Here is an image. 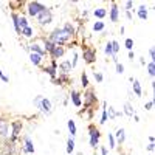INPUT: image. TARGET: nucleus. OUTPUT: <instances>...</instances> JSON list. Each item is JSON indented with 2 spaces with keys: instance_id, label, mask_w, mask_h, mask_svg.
<instances>
[{
  "instance_id": "f257e3e1",
  "label": "nucleus",
  "mask_w": 155,
  "mask_h": 155,
  "mask_svg": "<svg viewBox=\"0 0 155 155\" xmlns=\"http://www.w3.org/2000/svg\"><path fill=\"white\" fill-rule=\"evenodd\" d=\"M47 39L50 42H53L54 45H59V47H68V45H71V44H74V39L64 30L62 27H56V28H53L48 34H47Z\"/></svg>"
},
{
  "instance_id": "f03ea898",
  "label": "nucleus",
  "mask_w": 155,
  "mask_h": 155,
  "mask_svg": "<svg viewBox=\"0 0 155 155\" xmlns=\"http://www.w3.org/2000/svg\"><path fill=\"white\" fill-rule=\"evenodd\" d=\"M33 106L37 109V112L41 113L42 116H50L51 113L54 112V106H53V102H51V99H48V98H45L42 95L34 96Z\"/></svg>"
},
{
  "instance_id": "7ed1b4c3",
  "label": "nucleus",
  "mask_w": 155,
  "mask_h": 155,
  "mask_svg": "<svg viewBox=\"0 0 155 155\" xmlns=\"http://www.w3.org/2000/svg\"><path fill=\"white\" fill-rule=\"evenodd\" d=\"M98 96H96V92H95V88L92 87H88L84 90V93H82V104H84V109H93L96 110L98 107Z\"/></svg>"
},
{
  "instance_id": "20e7f679",
  "label": "nucleus",
  "mask_w": 155,
  "mask_h": 155,
  "mask_svg": "<svg viewBox=\"0 0 155 155\" xmlns=\"http://www.w3.org/2000/svg\"><path fill=\"white\" fill-rule=\"evenodd\" d=\"M87 135H88V144H90V147H92V149H98L101 137H102L99 127H96V124H88Z\"/></svg>"
},
{
  "instance_id": "39448f33",
  "label": "nucleus",
  "mask_w": 155,
  "mask_h": 155,
  "mask_svg": "<svg viewBox=\"0 0 155 155\" xmlns=\"http://www.w3.org/2000/svg\"><path fill=\"white\" fill-rule=\"evenodd\" d=\"M45 8H47L45 3L36 2V0L34 2H27L25 3V12H27V17H33V19H36Z\"/></svg>"
},
{
  "instance_id": "423d86ee",
  "label": "nucleus",
  "mask_w": 155,
  "mask_h": 155,
  "mask_svg": "<svg viewBox=\"0 0 155 155\" xmlns=\"http://www.w3.org/2000/svg\"><path fill=\"white\" fill-rule=\"evenodd\" d=\"M22 130H23V123L20 120H16V121L9 123V138H8V141L16 144L17 140H20Z\"/></svg>"
},
{
  "instance_id": "0eeeda50",
  "label": "nucleus",
  "mask_w": 155,
  "mask_h": 155,
  "mask_svg": "<svg viewBox=\"0 0 155 155\" xmlns=\"http://www.w3.org/2000/svg\"><path fill=\"white\" fill-rule=\"evenodd\" d=\"M53 19H54L53 11H51V8L47 6V8L41 12V14L36 17V23H37V27H41V28H47L48 25L53 23Z\"/></svg>"
},
{
  "instance_id": "6e6552de",
  "label": "nucleus",
  "mask_w": 155,
  "mask_h": 155,
  "mask_svg": "<svg viewBox=\"0 0 155 155\" xmlns=\"http://www.w3.org/2000/svg\"><path fill=\"white\" fill-rule=\"evenodd\" d=\"M28 47H30V53H36V54H41V56L47 58V53L44 50V36L34 37L33 41L28 42Z\"/></svg>"
},
{
  "instance_id": "1a4fd4ad",
  "label": "nucleus",
  "mask_w": 155,
  "mask_h": 155,
  "mask_svg": "<svg viewBox=\"0 0 155 155\" xmlns=\"http://www.w3.org/2000/svg\"><path fill=\"white\" fill-rule=\"evenodd\" d=\"M82 61L84 64H87V65H93V64L96 62V50L93 47H87V45H82Z\"/></svg>"
},
{
  "instance_id": "9d476101",
  "label": "nucleus",
  "mask_w": 155,
  "mask_h": 155,
  "mask_svg": "<svg viewBox=\"0 0 155 155\" xmlns=\"http://www.w3.org/2000/svg\"><path fill=\"white\" fill-rule=\"evenodd\" d=\"M20 141H22V152L28 153V155H34L36 152V147H34V141L31 140L30 135H23V138L20 137Z\"/></svg>"
},
{
  "instance_id": "9b49d317",
  "label": "nucleus",
  "mask_w": 155,
  "mask_h": 155,
  "mask_svg": "<svg viewBox=\"0 0 155 155\" xmlns=\"http://www.w3.org/2000/svg\"><path fill=\"white\" fill-rule=\"evenodd\" d=\"M65 53H67V48H65V47H59V45H56V47L47 54V58H48L50 61H56V62H59V59H62L64 56H65Z\"/></svg>"
},
{
  "instance_id": "f8f14e48",
  "label": "nucleus",
  "mask_w": 155,
  "mask_h": 155,
  "mask_svg": "<svg viewBox=\"0 0 155 155\" xmlns=\"http://www.w3.org/2000/svg\"><path fill=\"white\" fill-rule=\"evenodd\" d=\"M42 70H44V73H47L50 76L51 81H54L58 78V62L56 61H50V64L48 65H44Z\"/></svg>"
},
{
  "instance_id": "ddd939ff",
  "label": "nucleus",
  "mask_w": 155,
  "mask_h": 155,
  "mask_svg": "<svg viewBox=\"0 0 155 155\" xmlns=\"http://www.w3.org/2000/svg\"><path fill=\"white\" fill-rule=\"evenodd\" d=\"M107 14H109V20H110L112 23L118 22V20H120V8H118V3H116V2H110V6H109Z\"/></svg>"
},
{
  "instance_id": "4468645a",
  "label": "nucleus",
  "mask_w": 155,
  "mask_h": 155,
  "mask_svg": "<svg viewBox=\"0 0 155 155\" xmlns=\"http://www.w3.org/2000/svg\"><path fill=\"white\" fill-rule=\"evenodd\" d=\"M71 64H70V59H62L61 62H58V74H67L70 76L71 74Z\"/></svg>"
},
{
  "instance_id": "2eb2a0df",
  "label": "nucleus",
  "mask_w": 155,
  "mask_h": 155,
  "mask_svg": "<svg viewBox=\"0 0 155 155\" xmlns=\"http://www.w3.org/2000/svg\"><path fill=\"white\" fill-rule=\"evenodd\" d=\"M68 98H70V101H71V104L74 106V107H82V93L81 92H78V90H74V88H71L70 90V95H68Z\"/></svg>"
},
{
  "instance_id": "dca6fc26",
  "label": "nucleus",
  "mask_w": 155,
  "mask_h": 155,
  "mask_svg": "<svg viewBox=\"0 0 155 155\" xmlns=\"http://www.w3.org/2000/svg\"><path fill=\"white\" fill-rule=\"evenodd\" d=\"M113 137H115V141H116V147L123 146L124 141H126V129L124 127H118L116 132L113 134Z\"/></svg>"
},
{
  "instance_id": "f3484780",
  "label": "nucleus",
  "mask_w": 155,
  "mask_h": 155,
  "mask_svg": "<svg viewBox=\"0 0 155 155\" xmlns=\"http://www.w3.org/2000/svg\"><path fill=\"white\" fill-rule=\"evenodd\" d=\"M30 58V62L33 64L34 67H44L45 65V58L41 56V54H36V53H30L28 54Z\"/></svg>"
},
{
  "instance_id": "a211bd4d",
  "label": "nucleus",
  "mask_w": 155,
  "mask_h": 155,
  "mask_svg": "<svg viewBox=\"0 0 155 155\" xmlns=\"http://www.w3.org/2000/svg\"><path fill=\"white\" fill-rule=\"evenodd\" d=\"M92 14H93V17H95L96 20H104V19L107 17V8H104V6H96V8L92 9Z\"/></svg>"
},
{
  "instance_id": "6ab92c4d",
  "label": "nucleus",
  "mask_w": 155,
  "mask_h": 155,
  "mask_svg": "<svg viewBox=\"0 0 155 155\" xmlns=\"http://www.w3.org/2000/svg\"><path fill=\"white\" fill-rule=\"evenodd\" d=\"M135 12H137V16H138V19L140 20H147L149 19V8L146 6V5H140L137 9H135Z\"/></svg>"
},
{
  "instance_id": "aec40b11",
  "label": "nucleus",
  "mask_w": 155,
  "mask_h": 155,
  "mask_svg": "<svg viewBox=\"0 0 155 155\" xmlns=\"http://www.w3.org/2000/svg\"><path fill=\"white\" fill-rule=\"evenodd\" d=\"M20 36L23 37V39H27V41H33L34 37H37V34H36V30L31 27H27V28H23L22 31H20Z\"/></svg>"
},
{
  "instance_id": "412c9836",
  "label": "nucleus",
  "mask_w": 155,
  "mask_h": 155,
  "mask_svg": "<svg viewBox=\"0 0 155 155\" xmlns=\"http://www.w3.org/2000/svg\"><path fill=\"white\" fill-rule=\"evenodd\" d=\"M51 82H53L54 85H65V84H73V79L67 74H58V78Z\"/></svg>"
},
{
  "instance_id": "4be33fe9",
  "label": "nucleus",
  "mask_w": 155,
  "mask_h": 155,
  "mask_svg": "<svg viewBox=\"0 0 155 155\" xmlns=\"http://www.w3.org/2000/svg\"><path fill=\"white\" fill-rule=\"evenodd\" d=\"M62 28L65 30L73 39L78 36V28H76V25L73 23V22H64V25H62Z\"/></svg>"
},
{
  "instance_id": "5701e85b",
  "label": "nucleus",
  "mask_w": 155,
  "mask_h": 155,
  "mask_svg": "<svg viewBox=\"0 0 155 155\" xmlns=\"http://www.w3.org/2000/svg\"><path fill=\"white\" fill-rule=\"evenodd\" d=\"M0 138L2 140H8L9 138V123L5 121V120L0 123Z\"/></svg>"
},
{
  "instance_id": "b1692460",
  "label": "nucleus",
  "mask_w": 155,
  "mask_h": 155,
  "mask_svg": "<svg viewBox=\"0 0 155 155\" xmlns=\"http://www.w3.org/2000/svg\"><path fill=\"white\" fill-rule=\"evenodd\" d=\"M123 115H126V116H129V118H132V116L137 113L135 112V109H134V106L130 104V102H129V101H126L124 102V106H123Z\"/></svg>"
},
{
  "instance_id": "393cba45",
  "label": "nucleus",
  "mask_w": 155,
  "mask_h": 155,
  "mask_svg": "<svg viewBox=\"0 0 155 155\" xmlns=\"http://www.w3.org/2000/svg\"><path fill=\"white\" fill-rule=\"evenodd\" d=\"M130 84H132V90H134V95H135L137 98H140L141 95H143V88H141V84H140V81L137 79V78H134V81H132Z\"/></svg>"
},
{
  "instance_id": "a878e982",
  "label": "nucleus",
  "mask_w": 155,
  "mask_h": 155,
  "mask_svg": "<svg viewBox=\"0 0 155 155\" xmlns=\"http://www.w3.org/2000/svg\"><path fill=\"white\" fill-rule=\"evenodd\" d=\"M9 17H11V20H12V27H14L16 34H19V36H20V28H19V12L12 11L11 14H9Z\"/></svg>"
},
{
  "instance_id": "bb28decb",
  "label": "nucleus",
  "mask_w": 155,
  "mask_h": 155,
  "mask_svg": "<svg viewBox=\"0 0 155 155\" xmlns=\"http://www.w3.org/2000/svg\"><path fill=\"white\" fill-rule=\"evenodd\" d=\"M3 152H5V155H14V152H16V144L11 143V141H8V140H5Z\"/></svg>"
},
{
  "instance_id": "cd10ccee",
  "label": "nucleus",
  "mask_w": 155,
  "mask_h": 155,
  "mask_svg": "<svg viewBox=\"0 0 155 155\" xmlns=\"http://www.w3.org/2000/svg\"><path fill=\"white\" fill-rule=\"evenodd\" d=\"M76 150V140L73 138V137H68L67 138V146H65V152L68 153V155H71L73 152Z\"/></svg>"
},
{
  "instance_id": "c85d7f7f",
  "label": "nucleus",
  "mask_w": 155,
  "mask_h": 155,
  "mask_svg": "<svg viewBox=\"0 0 155 155\" xmlns=\"http://www.w3.org/2000/svg\"><path fill=\"white\" fill-rule=\"evenodd\" d=\"M109 121L107 118V101H102V109H101V118H99V124H106Z\"/></svg>"
},
{
  "instance_id": "c756f323",
  "label": "nucleus",
  "mask_w": 155,
  "mask_h": 155,
  "mask_svg": "<svg viewBox=\"0 0 155 155\" xmlns=\"http://www.w3.org/2000/svg\"><path fill=\"white\" fill-rule=\"evenodd\" d=\"M92 31H93V33H102V31H106V23H104V20H96V22H93Z\"/></svg>"
},
{
  "instance_id": "7c9ffc66",
  "label": "nucleus",
  "mask_w": 155,
  "mask_h": 155,
  "mask_svg": "<svg viewBox=\"0 0 155 155\" xmlns=\"http://www.w3.org/2000/svg\"><path fill=\"white\" fill-rule=\"evenodd\" d=\"M30 25H31V23H30L27 14H22V12H19V28H20V31H22L23 28L30 27Z\"/></svg>"
},
{
  "instance_id": "2f4dec72",
  "label": "nucleus",
  "mask_w": 155,
  "mask_h": 155,
  "mask_svg": "<svg viewBox=\"0 0 155 155\" xmlns=\"http://www.w3.org/2000/svg\"><path fill=\"white\" fill-rule=\"evenodd\" d=\"M67 129H68V132H70V137H76L78 135V127H76V123L74 120H68L67 121Z\"/></svg>"
},
{
  "instance_id": "473e14b6",
  "label": "nucleus",
  "mask_w": 155,
  "mask_h": 155,
  "mask_svg": "<svg viewBox=\"0 0 155 155\" xmlns=\"http://www.w3.org/2000/svg\"><path fill=\"white\" fill-rule=\"evenodd\" d=\"M146 71H147V74L153 79V76H155V61H149V62L146 64Z\"/></svg>"
},
{
  "instance_id": "72a5a7b5",
  "label": "nucleus",
  "mask_w": 155,
  "mask_h": 155,
  "mask_svg": "<svg viewBox=\"0 0 155 155\" xmlns=\"http://www.w3.org/2000/svg\"><path fill=\"white\" fill-rule=\"evenodd\" d=\"M81 87H82V88H88V87H90V81H88L87 71H82V73H81Z\"/></svg>"
},
{
  "instance_id": "f704fd0d",
  "label": "nucleus",
  "mask_w": 155,
  "mask_h": 155,
  "mask_svg": "<svg viewBox=\"0 0 155 155\" xmlns=\"http://www.w3.org/2000/svg\"><path fill=\"white\" fill-rule=\"evenodd\" d=\"M54 47H56V45H54L53 42H50L48 39H47V36H44V50H45V53L48 54L50 51H51V50L54 48Z\"/></svg>"
},
{
  "instance_id": "c9c22d12",
  "label": "nucleus",
  "mask_w": 155,
  "mask_h": 155,
  "mask_svg": "<svg viewBox=\"0 0 155 155\" xmlns=\"http://www.w3.org/2000/svg\"><path fill=\"white\" fill-rule=\"evenodd\" d=\"M78 61H79V53H78V51H73L71 59H70V64H71V68H73V70H74L76 65H78Z\"/></svg>"
},
{
  "instance_id": "e433bc0d",
  "label": "nucleus",
  "mask_w": 155,
  "mask_h": 155,
  "mask_svg": "<svg viewBox=\"0 0 155 155\" xmlns=\"http://www.w3.org/2000/svg\"><path fill=\"white\" fill-rule=\"evenodd\" d=\"M120 50H121V45H120V42L118 41H112V53L115 54V56H118V53H120Z\"/></svg>"
},
{
  "instance_id": "4c0bfd02",
  "label": "nucleus",
  "mask_w": 155,
  "mask_h": 155,
  "mask_svg": "<svg viewBox=\"0 0 155 155\" xmlns=\"http://www.w3.org/2000/svg\"><path fill=\"white\" fill-rule=\"evenodd\" d=\"M104 54H106L107 58H112V56H113V53H112V41H109V42L104 45Z\"/></svg>"
},
{
  "instance_id": "58836bf2",
  "label": "nucleus",
  "mask_w": 155,
  "mask_h": 155,
  "mask_svg": "<svg viewBox=\"0 0 155 155\" xmlns=\"http://www.w3.org/2000/svg\"><path fill=\"white\" fill-rule=\"evenodd\" d=\"M107 118L109 120H116V110H115L113 106H109V109H107Z\"/></svg>"
},
{
  "instance_id": "ea45409f",
  "label": "nucleus",
  "mask_w": 155,
  "mask_h": 155,
  "mask_svg": "<svg viewBox=\"0 0 155 155\" xmlns=\"http://www.w3.org/2000/svg\"><path fill=\"white\" fill-rule=\"evenodd\" d=\"M107 141H109V149H116V141H115L113 134H109L107 135Z\"/></svg>"
},
{
  "instance_id": "a19ab883",
  "label": "nucleus",
  "mask_w": 155,
  "mask_h": 155,
  "mask_svg": "<svg viewBox=\"0 0 155 155\" xmlns=\"http://www.w3.org/2000/svg\"><path fill=\"white\" fill-rule=\"evenodd\" d=\"M124 47H126V50H127V51H132V50H134V39L127 37L126 41H124Z\"/></svg>"
},
{
  "instance_id": "79ce46f5",
  "label": "nucleus",
  "mask_w": 155,
  "mask_h": 155,
  "mask_svg": "<svg viewBox=\"0 0 155 155\" xmlns=\"http://www.w3.org/2000/svg\"><path fill=\"white\" fill-rule=\"evenodd\" d=\"M93 78H95V81L98 84H101L102 81H104V74H102L101 71H93Z\"/></svg>"
},
{
  "instance_id": "37998d69",
  "label": "nucleus",
  "mask_w": 155,
  "mask_h": 155,
  "mask_svg": "<svg viewBox=\"0 0 155 155\" xmlns=\"http://www.w3.org/2000/svg\"><path fill=\"white\" fill-rule=\"evenodd\" d=\"M115 68H116V73H118V74H123V73H124V65H123L121 62L115 64Z\"/></svg>"
},
{
  "instance_id": "c03bdc74",
  "label": "nucleus",
  "mask_w": 155,
  "mask_h": 155,
  "mask_svg": "<svg viewBox=\"0 0 155 155\" xmlns=\"http://www.w3.org/2000/svg\"><path fill=\"white\" fill-rule=\"evenodd\" d=\"M99 152H101V155H110V152H109V149H107V146H101L99 144Z\"/></svg>"
},
{
  "instance_id": "a18cd8bd",
  "label": "nucleus",
  "mask_w": 155,
  "mask_h": 155,
  "mask_svg": "<svg viewBox=\"0 0 155 155\" xmlns=\"http://www.w3.org/2000/svg\"><path fill=\"white\" fill-rule=\"evenodd\" d=\"M124 8H126V11H132L134 2H132V0H127V2H124Z\"/></svg>"
},
{
  "instance_id": "49530a36",
  "label": "nucleus",
  "mask_w": 155,
  "mask_h": 155,
  "mask_svg": "<svg viewBox=\"0 0 155 155\" xmlns=\"http://www.w3.org/2000/svg\"><path fill=\"white\" fill-rule=\"evenodd\" d=\"M153 109V99H150V101H147L146 104H144V110H147V112H150Z\"/></svg>"
},
{
  "instance_id": "de8ad7c7",
  "label": "nucleus",
  "mask_w": 155,
  "mask_h": 155,
  "mask_svg": "<svg viewBox=\"0 0 155 155\" xmlns=\"http://www.w3.org/2000/svg\"><path fill=\"white\" fill-rule=\"evenodd\" d=\"M149 58H150V61H155V50H153V47L149 48Z\"/></svg>"
},
{
  "instance_id": "09e8293b",
  "label": "nucleus",
  "mask_w": 155,
  "mask_h": 155,
  "mask_svg": "<svg viewBox=\"0 0 155 155\" xmlns=\"http://www.w3.org/2000/svg\"><path fill=\"white\" fill-rule=\"evenodd\" d=\"M88 16H90V11H88V9H82V12H81V17L85 20Z\"/></svg>"
},
{
  "instance_id": "8fccbe9b",
  "label": "nucleus",
  "mask_w": 155,
  "mask_h": 155,
  "mask_svg": "<svg viewBox=\"0 0 155 155\" xmlns=\"http://www.w3.org/2000/svg\"><path fill=\"white\" fill-rule=\"evenodd\" d=\"M124 17H126L127 20H132V19H134V16H132L130 11H124Z\"/></svg>"
},
{
  "instance_id": "3c124183",
  "label": "nucleus",
  "mask_w": 155,
  "mask_h": 155,
  "mask_svg": "<svg viewBox=\"0 0 155 155\" xmlns=\"http://www.w3.org/2000/svg\"><path fill=\"white\" fill-rule=\"evenodd\" d=\"M20 45H22V48H23L25 51H27V53H28V54H30V47H28V44H27V42H22Z\"/></svg>"
},
{
  "instance_id": "603ef678",
  "label": "nucleus",
  "mask_w": 155,
  "mask_h": 155,
  "mask_svg": "<svg viewBox=\"0 0 155 155\" xmlns=\"http://www.w3.org/2000/svg\"><path fill=\"white\" fill-rule=\"evenodd\" d=\"M146 149H147L149 152H153V150H155V144H153V143H149V144L146 146Z\"/></svg>"
},
{
  "instance_id": "864d4df0",
  "label": "nucleus",
  "mask_w": 155,
  "mask_h": 155,
  "mask_svg": "<svg viewBox=\"0 0 155 155\" xmlns=\"http://www.w3.org/2000/svg\"><path fill=\"white\" fill-rule=\"evenodd\" d=\"M127 56H129V59H130V61H134V59H135V53H134V51H129Z\"/></svg>"
},
{
  "instance_id": "5fc2aeb1",
  "label": "nucleus",
  "mask_w": 155,
  "mask_h": 155,
  "mask_svg": "<svg viewBox=\"0 0 155 155\" xmlns=\"http://www.w3.org/2000/svg\"><path fill=\"white\" fill-rule=\"evenodd\" d=\"M140 64L143 67H146V64H147V61H146V58H140Z\"/></svg>"
},
{
  "instance_id": "6e6d98bb",
  "label": "nucleus",
  "mask_w": 155,
  "mask_h": 155,
  "mask_svg": "<svg viewBox=\"0 0 155 155\" xmlns=\"http://www.w3.org/2000/svg\"><path fill=\"white\" fill-rule=\"evenodd\" d=\"M0 79H2V82H5V84H8V82H9V78H8V76H5V74H3L2 78H0Z\"/></svg>"
},
{
  "instance_id": "4d7b16f0",
  "label": "nucleus",
  "mask_w": 155,
  "mask_h": 155,
  "mask_svg": "<svg viewBox=\"0 0 155 155\" xmlns=\"http://www.w3.org/2000/svg\"><path fill=\"white\" fill-rule=\"evenodd\" d=\"M68 102H70V98L65 96V98H64V101H62V104H64V106H68Z\"/></svg>"
},
{
  "instance_id": "13d9d810",
  "label": "nucleus",
  "mask_w": 155,
  "mask_h": 155,
  "mask_svg": "<svg viewBox=\"0 0 155 155\" xmlns=\"http://www.w3.org/2000/svg\"><path fill=\"white\" fill-rule=\"evenodd\" d=\"M132 118H134V121H135V123H138V121H140V116H138L137 113H135V115L132 116Z\"/></svg>"
},
{
  "instance_id": "bf43d9fd",
  "label": "nucleus",
  "mask_w": 155,
  "mask_h": 155,
  "mask_svg": "<svg viewBox=\"0 0 155 155\" xmlns=\"http://www.w3.org/2000/svg\"><path fill=\"white\" fill-rule=\"evenodd\" d=\"M155 141V138H153V135H149V143H153Z\"/></svg>"
},
{
  "instance_id": "052dcab7",
  "label": "nucleus",
  "mask_w": 155,
  "mask_h": 155,
  "mask_svg": "<svg viewBox=\"0 0 155 155\" xmlns=\"http://www.w3.org/2000/svg\"><path fill=\"white\" fill-rule=\"evenodd\" d=\"M121 116H124L123 112H116V118H121Z\"/></svg>"
},
{
  "instance_id": "680f3d73",
  "label": "nucleus",
  "mask_w": 155,
  "mask_h": 155,
  "mask_svg": "<svg viewBox=\"0 0 155 155\" xmlns=\"http://www.w3.org/2000/svg\"><path fill=\"white\" fill-rule=\"evenodd\" d=\"M124 33H126V28L121 27V28H120V34H124Z\"/></svg>"
},
{
  "instance_id": "e2e57ef3",
  "label": "nucleus",
  "mask_w": 155,
  "mask_h": 155,
  "mask_svg": "<svg viewBox=\"0 0 155 155\" xmlns=\"http://www.w3.org/2000/svg\"><path fill=\"white\" fill-rule=\"evenodd\" d=\"M3 121V116H2V112H0V123Z\"/></svg>"
},
{
  "instance_id": "0e129e2a",
  "label": "nucleus",
  "mask_w": 155,
  "mask_h": 155,
  "mask_svg": "<svg viewBox=\"0 0 155 155\" xmlns=\"http://www.w3.org/2000/svg\"><path fill=\"white\" fill-rule=\"evenodd\" d=\"M2 76H3V70H2V68H0V78H2Z\"/></svg>"
},
{
  "instance_id": "69168bd1",
  "label": "nucleus",
  "mask_w": 155,
  "mask_h": 155,
  "mask_svg": "<svg viewBox=\"0 0 155 155\" xmlns=\"http://www.w3.org/2000/svg\"><path fill=\"white\" fill-rule=\"evenodd\" d=\"M76 155H84V153H82V152H78V153H76Z\"/></svg>"
}]
</instances>
